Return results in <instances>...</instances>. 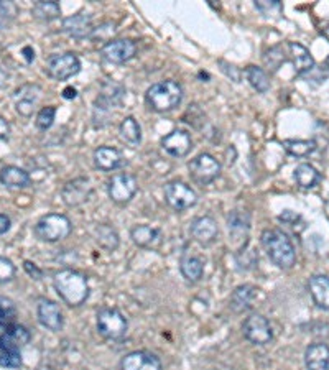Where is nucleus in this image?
<instances>
[{
  "mask_svg": "<svg viewBox=\"0 0 329 370\" xmlns=\"http://www.w3.org/2000/svg\"><path fill=\"white\" fill-rule=\"evenodd\" d=\"M130 237L139 247L148 249V247H153L160 240V231L147 226V224H140V226H135L130 231Z\"/></svg>",
  "mask_w": 329,
  "mask_h": 370,
  "instance_id": "bb28decb",
  "label": "nucleus"
},
{
  "mask_svg": "<svg viewBox=\"0 0 329 370\" xmlns=\"http://www.w3.org/2000/svg\"><path fill=\"white\" fill-rule=\"evenodd\" d=\"M8 139H10V123L0 116V140H8Z\"/></svg>",
  "mask_w": 329,
  "mask_h": 370,
  "instance_id": "c03bdc74",
  "label": "nucleus"
},
{
  "mask_svg": "<svg viewBox=\"0 0 329 370\" xmlns=\"http://www.w3.org/2000/svg\"><path fill=\"white\" fill-rule=\"evenodd\" d=\"M24 267L30 277H33L35 280H41V277H43V272H41L35 263H31V262H29V260H26V262L24 263Z\"/></svg>",
  "mask_w": 329,
  "mask_h": 370,
  "instance_id": "37998d69",
  "label": "nucleus"
},
{
  "mask_svg": "<svg viewBox=\"0 0 329 370\" xmlns=\"http://www.w3.org/2000/svg\"><path fill=\"white\" fill-rule=\"evenodd\" d=\"M308 290L318 308L329 309V277L313 275L308 282Z\"/></svg>",
  "mask_w": 329,
  "mask_h": 370,
  "instance_id": "b1692460",
  "label": "nucleus"
},
{
  "mask_svg": "<svg viewBox=\"0 0 329 370\" xmlns=\"http://www.w3.org/2000/svg\"><path fill=\"white\" fill-rule=\"evenodd\" d=\"M137 191H139V183H137V178L129 173H117L107 183L109 198L117 204L129 203Z\"/></svg>",
  "mask_w": 329,
  "mask_h": 370,
  "instance_id": "1a4fd4ad",
  "label": "nucleus"
},
{
  "mask_svg": "<svg viewBox=\"0 0 329 370\" xmlns=\"http://www.w3.org/2000/svg\"><path fill=\"white\" fill-rule=\"evenodd\" d=\"M127 318L117 308H102L98 311V331L109 341H118L125 336Z\"/></svg>",
  "mask_w": 329,
  "mask_h": 370,
  "instance_id": "39448f33",
  "label": "nucleus"
},
{
  "mask_svg": "<svg viewBox=\"0 0 329 370\" xmlns=\"http://www.w3.org/2000/svg\"><path fill=\"white\" fill-rule=\"evenodd\" d=\"M255 8L262 13H270L272 10H280L282 3L278 0H259L255 2Z\"/></svg>",
  "mask_w": 329,
  "mask_h": 370,
  "instance_id": "a19ab883",
  "label": "nucleus"
},
{
  "mask_svg": "<svg viewBox=\"0 0 329 370\" xmlns=\"http://www.w3.org/2000/svg\"><path fill=\"white\" fill-rule=\"evenodd\" d=\"M162 147L173 158L186 157L193 148V140L191 135L183 129H175L170 134L164 135L162 139Z\"/></svg>",
  "mask_w": 329,
  "mask_h": 370,
  "instance_id": "ddd939ff",
  "label": "nucleus"
},
{
  "mask_svg": "<svg viewBox=\"0 0 329 370\" xmlns=\"http://www.w3.org/2000/svg\"><path fill=\"white\" fill-rule=\"evenodd\" d=\"M6 25H8V22L3 20V18L0 17V29H3V26H6Z\"/></svg>",
  "mask_w": 329,
  "mask_h": 370,
  "instance_id": "8fccbe9b",
  "label": "nucleus"
},
{
  "mask_svg": "<svg viewBox=\"0 0 329 370\" xmlns=\"http://www.w3.org/2000/svg\"><path fill=\"white\" fill-rule=\"evenodd\" d=\"M94 234L98 244L102 247V249L109 250V252L116 250L118 244H121V237H118L117 231L114 229L112 226H109V224H100V226L95 227Z\"/></svg>",
  "mask_w": 329,
  "mask_h": 370,
  "instance_id": "c756f323",
  "label": "nucleus"
},
{
  "mask_svg": "<svg viewBox=\"0 0 329 370\" xmlns=\"http://www.w3.org/2000/svg\"><path fill=\"white\" fill-rule=\"evenodd\" d=\"M164 201L171 206L175 211H186L198 203V194L190 185L183 181H168L163 188Z\"/></svg>",
  "mask_w": 329,
  "mask_h": 370,
  "instance_id": "423d86ee",
  "label": "nucleus"
},
{
  "mask_svg": "<svg viewBox=\"0 0 329 370\" xmlns=\"http://www.w3.org/2000/svg\"><path fill=\"white\" fill-rule=\"evenodd\" d=\"M17 308L8 298H0V326L15 323Z\"/></svg>",
  "mask_w": 329,
  "mask_h": 370,
  "instance_id": "c9c22d12",
  "label": "nucleus"
},
{
  "mask_svg": "<svg viewBox=\"0 0 329 370\" xmlns=\"http://www.w3.org/2000/svg\"><path fill=\"white\" fill-rule=\"evenodd\" d=\"M263 59H265V65L270 66L273 71H277L278 66H280L282 63L286 61V56L283 54L282 47H275V48H272L270 52H267Z\"/></svg>",
  "mask_w": 329,
  "mask_h": 370,
  "instance_id": "4c0bfd02",
  "label": "nucleus"
},
{
  "mask_svg": "<svg viewBox=\"0 0 329 370\" xmlns=\"http://www.w3.org/2000/svg\"><path fill=\"white\" fill-rule=\"evenodd\" d=\"M7 326H0V365L2 367H20V347L8 337Z\"/></svg>",
  "mask_w": 329,
  "mask_h": 370,
  "instance_id": "a211bd4d",
  "label": "nucleus"
},
{
  "mask_svg": "<svg viewBox=\"0 0 329 370\" xmlns=\"http://www.w3.org/2000/svg\"><path fill=\"white\" fill-rule=\"evenodd\" d=\"M41 98V88L38 84H24L15 89L12 95L15 111L24 117H30L33 114L36 104Z\"/></svg>",
  "mask_w": 329,
  "mask_h": 370,
  "instance_id": "f8f14e48",
  "label": "nucleus"
},
{
  "mask_svg": "<svg viewBox=\"0 0 329 370\" xmlns=\"http://www.w3.org/2000/svg\"><path fill=\"white\" fill-rule=\"evenodd\" d=\"M305 364L308 370H329V346L316 342L306 349Z\"/></svg>",
  "mask_w": 329,
  "mask_h": 370,
  "instance_id": "5701e85b",
  "label": "nucleus"
},
{
  "mask_svg": "<svg viewBox=\"0 0 329 370\" xmlns=\"http://www.w3.org/2000/svg\"><path fill=\"white\" fill-rule=\"evenodd\" d=\"M8 72L3 70V68H0V89H3L7 86V82H8Z\"/></svg>",
  "mask_w": 329,
  "mask_h": 370,
  "instance_id": "de8ad7c7",
  "label": "nucleus"
},
{
  "mask_svg": "<svg viewBox=\"0 0 329 370\" xmlns=\"http://www.w3.org/2000/svg\"><path fill=\"white\" fill-rule=\"evenodd\" d=\"M63 31L76 40L88 38V36H93L94 33L93 20H91L89 15H84V13H76V15L68 17L63 20Z\"/></svg>",
  "mask_w": 329,
  "mask_h": 370,
  "instance_id": "6ab92c4d",
  "label": "nucleus"
},
{
  "mask_svg": "<svg viewBox=\"0 0 329 370\" xmlns=\"http://www.w3.org/2000/svg\"><path fill=\"white\" fill-rule=\"evenodd\" d=\"M18 13V7L13 2H6V0H0V17L3 20L10 22L13 18L17 17Z\"/></svg>",
  "mask_w": 329,
  "mask_h": 370,
  "instance_id": "ea45409f",
  "label": "nucleus"
},
{
  "mask_svg": "<svg viewBox=\"0 0 329 370\" xmlns=\"http://www.w3.org/2000/svg\"><path fill=\"white\" fill-rule=\"evenodd\" d=\"M15 265L12 263V260L0 257V283L10 282L15 277Z\"/></svg>",
  "mask_w": 329,
  "mask_h": 370,
  "instance_id": "58836bf2",
  "label": "nucleus"
},
{
  "mask_svg": "<svg viewBox=\"0 0 329 370\" xmlns=\"http://www.w3.org/2000/svg\"><path fill=\"white\" fill-rule=\"evenodd\" d=\"M227 222H229V232L231 234H247L249 231V214L240 213V211H232L227 217Z\"/></svg>",
  "mask_w": 329,
  "mask_h": 370,
  "instance_id": "f704fd0d",
  "label": "nucleus"
},
{
  "mask_svg": "<svg viewBox=\"0 0 329 370\" xmlns=\"http://www.w3.org/2000/svg\"><path fill=\"white\" fill-rule=\"evenodd\" d=\"M283 148L286 153L293 155V157H308L316 150V141L314 140H285L283 141Z\"/></svg>",
  "mask_w": 329,
  "mask_h": 370,
  "instance_id": "72a5a7b5",
  "label": "nucleus"
},
{
  "mask_svg": "<svg viewBox=\"0 0 329 370\" xmlns=\"http://www.w3.org/2000/svg\"><path fill=\"white\" fill-rule=\"evenodd\" d=\"M181 275L191 283H198L204 275V265L201 259L193 257V255H185L180 262Z\"/></svg>",
  "mask_w": 329,
  "mask_h": 370,
  "instance_id": "cd10ccee",
  "label": "nucleus"
},
{
  "mask_svg": "<svg viewBox=\"0 0 329 370\" xmlns=\"http://www.w3.org/2000/svg\"><path fill=\"white\" fill-rule=\"evenodd\" d=\"M94 164L100 171H114L123 164V157L117 148L114 147H99L94 152Z\"/></svg>",
  "mask_w": 329,
  "mask_h": 370,
  "instance_id": "4be33fe9",
  "label": "nucleus"
},
{
  "mask_svg": "<svg viewBox=\"0 0 329 370\" xmlns=\"http://www.w3.org/2000/svg\"><path fill=\"white\" fill-rule=\"evenodd\" d=\"M123 94H125V89H123L122 84L114 81L104 82L102 89H100L98 99H95V109L109 111V109L118 106L122 102Z\"/></svg>",
  "mask_w": 329,
  "mask_h": 370,
  "instance_id": "aec40b11",
  "label": "nucleus"
},
{
  "mask_svg": "<svg viewBox=\"0 0 329 370\" xmlns=\"http://www.w3.org/2000/svg\"><path fill=\"white\" fill-rule=\"evenodd\" d=\"M121 370H163L162 360L148 350H134L121 360Z\"/></svg>",
  "mask_w": 329,
  "mask_h": 370,
  "instance_id": "dca6fc26",
  "label": "nucleus"
},
{
  "mask_svg": "<svg viewBox=\"0 0 329 370\" xmlns=\"http://www.w3.org/2000/svg\"><path fill=\"white\" fill-rule=\"evenodd\" d=\"M262 247L267 252L268 259L282 270H290L296 262V252L291 240L286 234L278 229H267L260 236Z\"/></svg>",
  "mask_w": 329,
  "mask_h": 370,
  "instance_id": "f03ea898",
  "label": "nucleus"
},
{
  "mask_svg": "<svg viewBox=\"0 0 329 370\" xmlns=\"http://www.w3.org/2000/svg\"><path fill=\"white\" fill-rule=\"evenodd\" d=\"M137 54V45L135 41L129 38H117L111 40L100 48V56L112 65H123V63L130 61Z\"/></svg>",
  "mask_w": 329,
  "mask_h": 370,
  "instance_id": "9b49d317",
  "label": "nucleus"
},
{
  "mask_svg": "<svg viewBox=\"0 0 329 370\" xmlns=\"http://www.w3.org/2000/svg\"><path fill=\"white\" fill-rule=\"evenodd\" d=\"M190 175L201 186L209 185L221 175V163L213 155L199 153L188 163Z\"/></svg>",
  "mask_w": 329,
  "mask_h": 370,
  "instance_id": "0eeeda50",
  "label": "nucleus"
},
{
  "mask_svg": "<svg viewBox=\"0 0 329 370\" xmlns=\"http://www.w3.org/2000/svg\"><path fill=\"white\" fill-rule=\"evenodd\" d=\"M219 65L224 66V68H222V71L226 72V75L229 76L232 81H236V82H239V81H240V72H239V70H237L236 66L226 65V63H224V61H219Z\"/></svg>",
  "mask_w": 329,
  "mask_h": 370,
  "instance_id": "79ce46f5",
  "label": "nucleus"
},
{
  "mask_svg": "<svg viewBox=\"0 0 329 370\" xmlns=\"http://www.w3.org/2000/svg\"><path fill=\"white\" fill-rule=\"evenodd\" d=\"M91 193H93V186H91V181L88 178H75V180L68 181L63 186L61 198L66 206L76 208V206L86 203L89 199Z\"/></svg>",
  "mask_w": 329,
  "mask_h": 370,
  "instance_id": "4468645a",
  "label": "nucleus"
},
{
  "mask_svg": "<svg viewBox=\"0 0 329 370\" xmlns=\"http://www.w3.org/2000/svg\"><path fill=\"white\" fill-rule=\"evenodd\" d=\"M255 296H257V288L252 285H240L234 290L231 296V308L236 313L247 311L254 303Z\"/></svg>",
  "mask_w": 329,
  "mask_h": 370,
  "instance_id": "a878e982",
  "label": "nucleus"
},
{
  "mask_svg": "<svg viewBox=\"0 0 329 370\" xmlns=\"http://www.w3.org/2000/svg\"><path fill=\"white\" fill-rule=\"evenodd\" d=\"M191 236L201 245H211L219 236V227L216 219L211 216H203L191 222Z\"/></svg>",
  "mask_w": 329,
  "mask_h": 370,
  "instance_id": "f3484780",
  "label": "nucleus"
},
{
  "mask_svg": "<svg viewBox=\"0 0 329 370\" xmlns=\"http://www.w3.org/2000/svg\"><path fill=\"white\" fill-rule=\"evenodd\" d=\"M8 229H10V219L6 214H0V236L6 234Z\"/></svg>",
  "mask_w": 329,
  "mask_h": 370,
  "instance_id": "a18cd8bd",
  "label": "nucleus"
},
{
  "mask_svg": "<svg viewBox=\"0 0 329 370\" xmlns=\"http://www.w3.org/2000/svg\"><path fill=\"white\" fill-rule=\"evenodd\" d=\"M118 134H121V139L125 141V144L132 145V147H137V145L141 141V129L140 123L137 122L135 117H125L121 122V127H118Z\"/></svg>",
  "mask_w": 329,
  "mask_h": 370,
  "instance_id": "c85d7f7f",
  "label": "nucleus"
},
{
  "mask_svg": "<svg viewBox=\"0 0 329 370\" xmlns=\"http://www.w3.org/2000/svg\"><path fill=\"white\" fill-rule=\"evenodd\" d=\"M242 331H244L245 339L255 346H265L273 339L270 321H268L263 314L259 313L250 314V316L245 319Z\"/></svg>",
  "mask_w": 329,
  "mask_h": 370,
  "instance_id": "9d476101",
  "label": "nucleus"
},
{
  "mask_svg": "<svg viewBox=\"0 0 329 370\" xmlns=\"http://www.w3.org/2000/svg\"><path fill=\"white\" fill-rule=\"evenodd\" d=\"M31 15L36 20L52 22L61 15V8H59V3L54 2V0H41V2H36L33 8H31Z\"/></svg>",
  "mask_w": 329,
  "mask_h": 370,
  "instance_id": "7c9ffc66",
  "label": "nucleus"
},
{
  "mask_svg": "<svg viewBox=\"0 0 329 370\" xmlns=\"http://www.w3.org/2000/svg\"><path fill=\"white\" fill-rule=\"evenodd\" d=\"M22 54H24V58L26 59V63H31L35 59V52L30 47H25L24 49H22Z\"/></svg>",
  "mask_w": 329,
  "mask_h": 370,
  "instance_id": "49530a36",
  "label": "nucleus"
},
{
  "mask_svg": "<svg viewBox=\"0 0 329 370\" xmlns=\"http://www.w3.org/2000/svg\"><path fill=\"white\" fill-rule=\"evenodd\" d=\"M0 183L7 188H26V186L31 183V178L29 173L22 168L13 167V164H8V167H3L0 170Z\"/></svg>",
  "mask_w": 329,
  "mask_h": 370,
  "instance_id": "393cba45",
  "label": "nucleus"
},
{
  "mask_svg": "<svg viewBox=\"0 0 329 370\" xmlns=\"http://www.w3.org/2000/svg\"><path fill=\"white\" fill-rule=\"evenodd\" d=\"M36 314H38V321L41 326H45L49 331L56 332L61 331L63 324H65V318H63L59 305L54 303L52 300H40L38 308H36Z\"/></svg>",
  "mask_w": 329,
  "mask_h": 370,
  "instance_id": "2eb2a0df",
  "label": "nucleus"
},
{
  "mask_svg": "<svg viewBox=\"0 0 329 370\" xmlns=\"http://www.w3.org/2000/svg\"><path fill=\"white\" fill-rule=\"evenodd\" d=\"M293 176H295V181L305 190L314 188V186L319 183V180H321L319 171L308 163H303V164H300V167H296Z\"/></svg>",
  "mask_w": 329,
  "mask_h": 370,
  "instance_id": "2f4dec72",
  "label": "nucleus"
},
{
  "mask_svg": "<svg viewBox=\"0 0 329 370\" xmlns=\"http://www.w3.org/2000/svg\"><path fill=\"white\" fill-rule=\"evenodd\" d=\"M326 68H329V56L326 58Z\"/></svg>",
  "mask_w": 329,
  "mask_h": 370,
  "instance_id": "3c124183",
  "label": "nucleus"
},
{
  "mask_svg": "<svg viewBox=\"0 0 329 370\" xmlns=\"http://www.w3.org/2000/svg\"><path fill=\"white\" fill-rule=\"evenodd\" d=\"M71 221L65 214H47V216L40 217V221L35 226V234L40 240L43 242H59L66 239L71 234Z\"/></svg>",
  "mask_w": 329,
  "mask_h": 370,
  "instance_id": "20e7f679",
  "label": "nucleus"
},
{
  "mask_svg": "<svg viewBox=\"0 0 329 370\" xmlns=\"http://www.w3.org/2000/svg\"><path fill=\"white\" fill-rule=\"evenodd\" d=\"M53 285L59 298L71 308L84 305L89 298V283L84 273L75 268H63L54 273Z\"/></svg>",
  "mask_w": 329,
  "mask_h": 370,
  "instance_id": "f257e3e1",
  "label": "nucleus"
},
{
  "mask_svg": "<svg viewBox=\"0 0 329 370\" xmlns=\"http://www.w3.org/2000/svg\"><path fill=\"white\" fill-rule=\"evenodd\" d=\"M63 95H65L66 99H75L77 93H76V89L75 88H66L65 91H63Z\"/></svg>",
  "mask_w": 329,
  "mask_h": 370,
  "instance_id": "09e8293b",
  "label": "nucleus"
},
{
  "mask_svg": "<svg viewBox=\"0 0 329 370\" xmlns=\"http://www.w3.org/2000/svg\"><path fill=\"white\" fill-rule=\"evenodd\" d=\"M288 54H290L291 63L295 66V72L298 76H305L306 72L314 70V59L312 53L301 43H295V41L288 43Z\"/></svg>",
  "mask_w": 329,
  "mask_h": 370,
  "instance_id": "412c9836",
  "label": "nucleus"
},
{
  "mask_svg": "<svg viewBox=\"0 0 329 370\" xmlns=\"http://www.w3.org/2000/svg\"><path fill=\"white\" fill-rule=\"evenodd\" d=\"M183 100V88L178 81L167 79L155 82L147 89L145 102L155 112H168L178 107Z\"/></svg>",
  "mask_w": 329,
  "mask_h": 370,
  "instance_id": "7ed1b4c3",
  "label": "nucleus"
},
{
  "mask_svg": "<svg viewBox=\"0 0 329 370\" xmlns=\"http://www.w3.org/2000/svg\"><path fill=\"white\" fill-rule=\"evenodd\" d=\"M245 77L249 84L260 94H265L270 89V79H268L267 72L259 66H247L245 68Z\"/></svg>",
  "mask_w": 329,
  "mask_h": 370,
  "instance_id": "473e14b6",
  "label": "nucleus"
},
{
  "mask_svg": "<svg viewBox=\"0 0 329 370\" xmlns=\"http://www.w3.org/2000/svg\"><path fill=\"white\" fill-rule=\"evenodd\" d=\"M54 117H56V107L54 106L43 107L38 112V116H36V121H35L36 127H38L40 130H48L49 127L53 125Z\"/></svg>",
  "mask_w": 329,
  "mask_h": 370,
  "instance_id": "e433bc0d",
  "label": "nucleus"
},
{
  "mask_svg": "<svg viewBox=\"0 0 329 370\" xmlns=\"http://www.w3.org/2000/svg\"><path fill=\"white\" fill-rule=\"evenodd\" d=\"M81 71V61L75 53L53 54L47 61V72L53 79L66 81Z\"/></svg>",
  "mask_w": 329,
  "mask_h": 370,
  "instance_id": "6e6552de",
  "label": "nucleus"
}]
</instances>
